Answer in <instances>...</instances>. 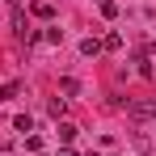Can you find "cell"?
<instances>
[{
    "label": "cell",
    "mask_w": 156,
    "mask_h": 156,
    "mask_svg": "<svg viewBox=\"0 0 156 156\" xmlns=\"http://www.w3.org/2000/svg\"><path fill=\"white\" fill-rule=\"evenodd\" d=\"M59 89L72 97V93H80V80H76V76H63V80H59Z\"/></svg>",
    "instance_id": "11"
},
{
    "label": "cell",
    "mask_w": 156,
    "mask_h": 156,
    "mask_svg": "<svg viewBox=\"0 0 156 156\" xmlns=\"http://www.w3.org/2000/svg\"><path fill=\"white\" fill-rule=\"evenodd\" d=\"M38 156H42V152H38Z\"/></svg>",
    "instance_id": "16"
},
{
    "label": "cell",
    "mask_w": 156,
    "mask_h": 156,
    "mask_svg": "<svg viewBox=\"0 0 156 156\" xmlns=\"http://www.w3.org/2000/svg\"><path fill=\"white\" fill-rule=\"evenodd\" d=\"M47 110H51V118L59 122V118L68 114V101H63V97H51V101H47Z\"/></svg>",
    "instance_id": "4"
},
{
    "label": "cell",
    "mask_w": 156,
    "mask_h": 156,
    "mask_svg": "<svg viewBox=\"0 0 156 156\" xmlns=\"http://www.w3.org/2000/svg\"><path fill=\"white\" fill-rule=\"evenodd\" d=\"M80 55H101V38H84L80 42Z\"/></svg>",
    "instance_id": "7"
},
{
    "label": "cell",
    "mask_w": 156,
    "mask_h": 156,
    "mask_svg": "<svg viewBox=\"0 0 156 156\" xmlns=\"http://www.w3.org/2000/svg\"><path fill=\"white\" fill-rule=\"evenodd\" d=\"M55 135H59V144H72V139H76V127H72V122H59Z\"/></svg>",
    "instance_id": "6"
},
{
    "label": "cell",
    "mask_w": 156,
    "mask_h": 156,
    "mask_svg": "<svg viewBox=\"0 0 156 156\" xmlns=\"http://www.w3.org/2000/svg\"><path fill=\"white\" fill-rule=\"evenodd\" d=\"M59 156H76V152H72V148H63V152H59Z\"/></svg>",
    "instance_id": "15"
},
{
    "label": "cell",
    "mask_w": 156,
    "mask_h": 156,
    "mask_svg": "<svg viewBox=\"0 0 156 156\" xmlns=\"http://www.w3.org/2000/svg\"><path fill=\"white\" fill-rule=\"evenodd\" d=\"M26 148H30L34 156H38V152H42V139H38V135H26Z\"/></svg>",
    "instance_id": "13"
},
{
    "label": "cell",
    "mask_w": 156,
    "mask_h": 156,
    "mask_svg": "<svg viewBox=\"0 0 156 156\" xmlns=\"http://www.w3.org/2000/svg\"><path fill=\"white\" fill-rule=\"evenodd\" d=\"M13 127L21 131V135H30V131H34V118H30V114H17V118H13Z\"/></svg>",
    "instance_id": "9"
},
{
    "label": "cell",
    "mask_w": 156,
    "mask_h": 156,
    "mask_svg": "<svg viewBox=\"0 0 156 156\" xmlns=\"http://www.w3.org/2000/svg\"><path fill=\"white\" fill-rule=\"evenodd\" d=\"M13 34L30 38V30H26V13H21V9H13Z\"/></svg>",
    "instance_id": "5"
},
{
    "label": "cell",
    "mask_w": 156,
    "mask_h": 156,
    "mask_svg": "<svg viewBox=\"0 0 156 156\" xmlns=\"http://www.w3.org/2000/svg\"><path fill=\"white\" fill-rule=\"evenodd\" d=\"M101 51H122V34H118V30H110L101 38Z\"/></svg>",
    "instance_id": "3"
},
{
    "label": "cell",
    "mask_w": 156,
    "mask_h": 156,
    "mask_svg": "<svg viewBox=\"0 0 156 156\" xmlns=\"http://www.w3.org/2000/svg\"><path fill=\"white\" fill-rule=\"evenodd\" d=\"M101 17H105V21L118 17V4H114V0H101Z\"/></svg>",
    "instance_id": "12"
},
{
    "label": "cell",
    "mask_w": 156,
    "mask_h": 156,
    "mask_svg": "<svg viewBox=\"0 0 156 156\" xmlns=\"http://www.w3.org/2000/svg\"><path fill=\"white\" fill-rule=\"evenodd\" d=\"M17 93H21V84H17V80H13V84H0V101H13Z\"/></svg>",
    "instance_id": "10"
},
{
    "label": "cell",
    "mask_w": 156,
    "mask_h": 156,
    "mask_svg": "<svg viewBox=\"0 0 156 156\" xmlns=\"http://www.w3.org/2000/svg\"><path fill=\"white\" fill-rule=\"evenodd\" d=\"M42 42H51V47H59V42H63V30H59V26H47V34H42Z\"/></svg>",
    "instance_id": "8"
},
{
    "label": "cell",
    "mask_w": 156,
    "mask_h": 156,
    "mask_svg": "<svg viewBox=\"0 0 156 156\" xmlns=\"http://www.w3.org/2000/svg\"><path fill=\"white\" fill-rule=\"evenodd\" d=\"M34 17L51 21V17H55V4H51V0H34Z\"/></svg>",
    "instance_id": "2"
},
{
    "label": "cell",
    "mask_w": 156,
    "mask_h": 156,
    "mask_svg": "<svg viewBox=\"0 0 156 156\" xmlns=\"http://www.w3.org/2000/svg\"><path fill=\"white\" fill-rule=\"evenodd\" d=\"M127 114L135 118V122H148L156 114V101H127Z\"/></svg>",
    "instance_id": "1"
},
{
    "label": "cell",
    "mask_w": 156,
    "mask_h": 156,
    "mask_svg": "<svg viewBox=\"0 0 156 156\" xmlns=\"http://www.w3.org/2000/svg\"><path fill=\"white\" fill-rule=\"evenodd\" d=\"M4 4H13V9H21V0H4Z\"/></svg>",
    "instance_id": "14"
}]
</instances>
